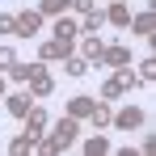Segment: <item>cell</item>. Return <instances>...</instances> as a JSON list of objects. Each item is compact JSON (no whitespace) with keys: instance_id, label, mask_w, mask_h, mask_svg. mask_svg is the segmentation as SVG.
I'll return each instance as SVG.
<instances>
[{"instance_id":"obj_8","label":"cell","mask_w":156,"mask_h":156,"mask_svg":"<svg viewBox=\"0 0 156 156\" xmlns=\"http://www.w3.org/2000/svg\"><path fill=\"white\" fill-rule=\"evenodd\" d=\"M51 89H55V76L47 68H38V72L30 76V97H51Z\"/></svg>"},{"instance_id":"obj_21","label":"cell","mask_w":156,"mask_h":156,"mask_svg":"<svg viewBox=\"0 0 156 156\" xmlns=\"http://www.w3.org/2000/svg\"><path fill=\"white\" fill-rule=\"evenodd\" d=\"M84 156H110V139H105V135L84 139Z\"/></svg>"},{"instance_id":"obj_5","label":"cell","mask_w":156,"mask_h":156,"mask_svg":"<svg viewBox=\"0 0 156 156\" xmlns=\"http://www.w3.org/2000/svg\"><path fill=\"white\" fill-rule=\"evenodd\" d=\"M110 122H114L118 131H139V127H144V110H139V105H122Z\"/></svg>"},{"instance_id":"obj_23","label":"cell","mask_w":156,"mask_h":156,"mask_svg":"<svg viewBox=\"0 0 156 156\" xmlns=\"http://www.w3.org/2000/svg\"><path fill=\"white\" fill-rule=\"evenodd\" d=\"M0 34H17V17L13 13H0Z\"/></svg>"},{"instance_id":"obj_19","label":"cell","mask_w":156,"mask_h":156,"mask_svg":"<svg viewBox=\"0 0 156 156\" xmlns=\"http://www.w3.org/2000/svg\"><path fill=\"white\" fill-rule=\"evenodd\" d=\"M63 72H68L72 80H80L84 72H89V59H80V55H68V59H63Z\"/></svg>"},{"instance_id":"obj_18","label":"cell","mask_w":156,"mask_h":156,"mask_svg":"<svg viewBox=\"0 0 156 156\" xmlns=\"http://www.w3.org/2000/svg\"><path fill=\"white\" fill-rule=\"evenodd\" d=\"M101 26H105V13H101V9H93V13L80 17V34H97Z\"/></svg>"},{"instance_id":"obj_17","label":"cell","mask_w":156,"mask_h":156,"mask_svg":"<svg viewBox=\"0 0 156 156\" xmlns=\"http://www.w3.org/2000/svg\"><path fill=\"white\" fill-rule=\"evenodd\" d=\"M68 9H72V0H38V13L42 17H63Z\"/></svg>"},{"instance_id":"obj_16","label":"cell","mask_w":156,"mask_h":156,"mask_svg":"<svg viewBox=\"0 0 156 156\" xmlns=\"http://www.w3.org/2000/svg\"><path fill=\"white\" fill-rule=\"evenodd\" d=\"M110 118H114L110 101H97V105H93V114H89V122H93L97 131H105V127H110Z\"/></svg>"},{"instance_id":"obj_3","label":"cell","mask_w":156,"mask_h":156,"mask_svg":"<svg viewBox=\"0 0 156 156\" xmlns=\"http://www.w3.org/2000/svg\"><path fill=\"white\" fill-rule=\"evenodd\" d=\"M68 55H72V47L59 42V38H42V42H38V59H42V63H63Z\"/></svg>"},{"instance_id":"obj_4","label":"cell","mask_w":156,"mask_h":156,"mask_svg":"<svg viewBox=\"0 0 156 156\" xmlns=\"http://www.w3.org/2000/svg\"><path fill=\"white\" fill-rule=\"evenodd\" d=\"M17 17V38H34L38 30H42V13L38 9H21V13H13Z\"/></svg>"},{"instance_id":"obj_24","label":"cell","mask_w":156,"mask_h":156,"mask_svg":"<svg viewBox=\"0 0 156 156\" xmlns=\"http://www.w3.org/2000/svg\"><path fill=\"white\" fill-rule=\"evenodd\" d=\"M17 63V51L13 47H0V68H13Z\"/></svg>"},{"instance_id":"obj_1","label":"cell","mask_w":156,"mask_h":156,"mask_svg":"<svg viewBox=\"0 0 156 156\" xmlns=\"http://www.w3.org/2000/svg\"><path fill=\"white\" fill-rule=\"evenodd\" d=\"M76 135H80V118H72V114H63V118L55 122V131H51V135L34 144V152H42V156H55V152H68V148L76 144Z\"/></svg>"},{"instance_id":"obj_22","label":"cell","mask_w":156,"mask_h":156,"mask_svg":"<svg viewBox=\"0 0 156 156\" xmlns=\"http://www.w3.org/2000/svg\"><path fill=\"white\" fill-rule=\"evenodd\" d=\"M135 76H139V84H152V80H156V59H152V55L135 68Z\"/></svg>"},{"instance_id":"obj_6","label":"cell","mask_w":156,"mask_h":156,"mask_svg":"<svg viewBox=\"0 0 156 156\" xmlns=\"http://www.w3.org/2000/svg\"><path fill=\"white\" fill-rule=\"evenodd\" d=\"M51 34L59 38V42H68V47H72V42L80 38V21H72V17L63 13V17H55V30H51Z\"/></svg>"},{"instance_id":"obj_2","label":"cell","mask_w":156,"mask_h":156,"mask_svg":"<svg viewBox=\"0 0 156 156\" xmlns=\"http://www.w3.org/2000/svg\"><path fill=\"white\" fill-rule=\"evenodd\" d=\"M135 84H139V76H135L131 63H127V68H114V76L101 84V101H118V97H122L127 89H135Z\"/></svg>"},{"instance_id":"obj_20","label":"cell","mask_w":156,"mask_h":156,"mask_svg":"<svg viewBox=\"0 0 156 156\" xmlns=\"http://www.w3.org/2000/svg\"><path fill=\"white\" fill-rule=\"evenodd\" d=\"M38 68H42V63H21V59H17V63L9 68V76H13V80H21V84H30V76H34Z\"/></svg>"},{"instance_id":"obj_12","label":"cell","mask_w":156,"mask_h":156,"mask_svg":"<svg viewBox=\"0 0 156 156\" xmlns=\"http://www.w3.org/2000/svg\"><path fill=\"white\" fill-rule=\"evenodd\" d=\"M101 51H105V42H101V38H97V34H84V42H80V59L101 63Z\"/></svg>"},{"instance_id":"obj_11","label":"cell","mask_w":156,"mask_h":156,"mask_svg":"<svg viewBox=\"0 0 156 156\" xmlns=\"http://www.w3.org/2000/svg\"><path fill=\"white\" fill-rule=\"evenodd\" d=\"M105 21H110V26H118V30H127V26H131V9L122 4V0H110V9H105Z\"/></svg>"},{"instance_id":"obj_13","label":"cell","mask_w":156,"mask_h":156,"mask_svg":"<svg viewBox=\"0 0 156 156\" xmlns=\"http://www.w3.org/2000/svg\"><path fill=\"white\" fill-rule=\"evenodd\" d=\"M26 122V135H34V139H42V131H47V114L38 110V105H30V114L21 118Z\"/></svg>"},{"instance_id":"obj_14","label":"cell","mask_w":156,"mask_h":156,"mask_svg":"<svg viewBox=\"0 0 156 156\" xmlns=\"http://www.w3.org/2000/svg\"><path fill=\"white\" fill-rule=\"evenodd\" d=\"M93 105H97V97H84V93H80V97L68 101V114H72V118H89V114H93Z\"/></svg>"},{"instance_id":"obj_26","label":"cell","mask_w":156,"mask_h":156,"mask_svg":"<svg viewBox=\"0 0 156 156\" xmlns=\"http://www.w3.org/2000/svg\"><path fill=\"white\" fill-rule=\"evenodd\" d=\"M4 97H9V84H4V76H0V101H4Z\"/></svg>"},{"instance_id":"obj_25","label":"cell","mask_w":156,"mask_h":156,"mask_svg":"<svg viewBox=\"0 0 156 156\" xmlns=\"http://www.w3.org/2000/svg\"><path fill=\"white\" fill-rule=\"evenodd\" d=\"M72 9L84 17V13H93V9H97V0H72Z\"/></svg>"},{"instance_id":"obj_9","label":"cell","mask_w":156,"mask_h":156,"mask_svg":"<svg viewBox=\"0 0 156 156\" xmlns=\"http://www.w3.org/2000/svg\"><path fill=\"white\" fill-rule=\"evenodd\" d=\"M131 34H139V38H152V30H156V13L152 9H144V13H139V17H131Z\"/></svg>"},{"instance_id":"obj_10","label":"cell","mask_w":156,"mask_h":156,"mask_svg":"<svg viewBox=\"0 0 156 156\" xmlns=\"http://www.w3.org/2000/svg\"><path fill=\"white\" fill-rule=\"evenodd\" d=\"M30 105H34V97H30V93H9V97H4V110H9L13 118H26Z\"/></svg>"},{"instance_id":"obj_15","label":"cell","mask_w":156,"mask_h":156,"mask_svg":"<svg viewBox=\"0 0 156 156\" xmlns=\"http://www.w3.org/2000/svg\"><path fill=\"white\" fill-rule=\"evenodd\" d=\"M34 144H38V139H34V135H26V131H21V135H17V139H9V156H30V152H34Z\"/></svg>"},{"instance_id":"obj_7","label":"cell","mask_w":156,"mask_h":156,"mask_svg":"<svg viewBox=\"0 0 156 156\" xmlns=\"http://www.w3.org/2000/svg\"><path fill=\"white\" fill-rule=\"evenodd\" d=\"M127 63H131V47H122V42L101 51V68H127Z\"/></svg>"}]
</instances>
